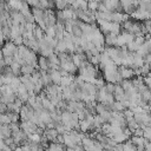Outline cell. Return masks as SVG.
<instances>
[{
  "mask_svg": "<svg viewBox=\"0 0 151 151\" xmlns=\"http://www.w3.org/2000/svg\"><path fill=\"white\" fill-rule=\"evenodd\" d=\"M18 52V47L15 46L14 42H7L2 47V54L4 57H13Z\"/></svg>",
  "mask_w": 151,
  "mask_h": 151,
  "instance_id": "1",
  "label": "cell"
},
{
  "mask_svg": "<svg viewBox=\"0 0 151 151\" xmlns=\"http://www.w3.org/2000/svg\"><path fill=\"white\" fill-rule=\"evenodd\" d=\"M0 134L2 136L4 139L12 137V130L9 125H0Z\"/></svg>",
  "mask_w": 151,
  "mask_h": 151,
  "instance_id": "2",
  "label": "cell"
}]
</instances>
